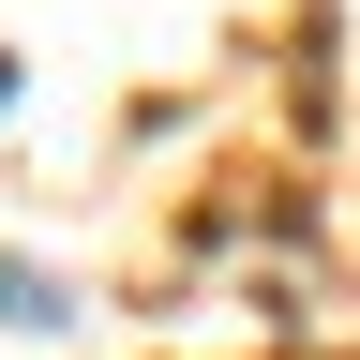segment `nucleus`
Wrapping results in <instances>:
<instances>
[{
  "label": "nucleus",
  "instance_id": "obj_1",
  "mask_svg": "<svg viewBox=\"0 0 360 360\" xmlns=\"http://www.w3.org/2000/svg\"><path fill=\"white\" fill-rule=\"evenodd\" d=\"M0 330H75V270H45V255H0Z\"/></svg>",
  "mask_w": 360,
  "mask_h": 360
},
{
  "label": "nucleus",
  "instance_id": "obj_2",
  "mask_svg": "<svg viewBox=\"0 0 360 360\" xmlns=\"http://www.w3.org/2000/svg\"><path fill=\"white\" fill-rule=\"evenodd\" d=\"M0 105H15V60H0Z\"/></svg>",
  "mask_w": 360,
  "mask_h": 360
}]
</instances>
